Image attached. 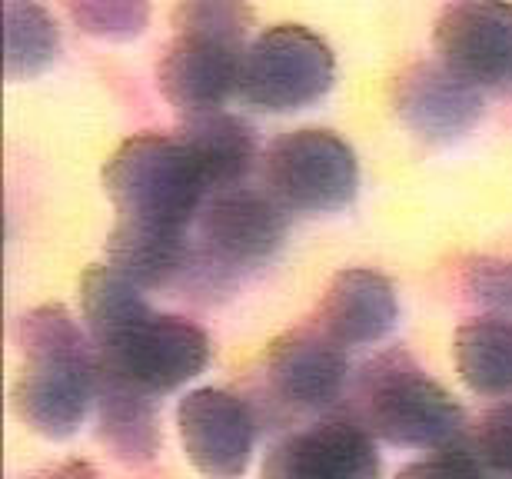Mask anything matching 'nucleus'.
Masks as SVG:
<instances>
[{
    "instance_id": "9b49d317",
    "label": "nucleus",
    "mask_w": 512,
    "mask_h": 479,
    "mask_svg": "<svg viewBox=\"0 0 512 479\" xmlns=\"http://www.w3.org/2000/svg\"><path fill=\"white\" fill-rule=\"evenodd\" d=\"M393 104L399 120L426 144L463 140L483 120V94L443 60L413 64L396 77Z\"/></svg>"
},
{
    "instance_id": "a878e982",
    "label": "nucleus",
    "mask_w": 512,
    "mask_h": 479,
    "mask_svg": "<svg viewBox=\"0 0 512 479\" xmlns=\"http://www.w3.org/2000/svg\"><path fill=\"white\" fill-rule=\"evenodd\" d=\"M34 479H97V473L90 470L87 463H60V466H54V470L40 473Z\"/></svg>"
},
{
    "instance_id": "412c9836",
    "label": "nucleus",
    "mask_w": 512,
    "mask_h": 479,
    "mask_svg": "<svg viewBox=\"0 0 512 479\" xmlns=\"http://www.w3.org/2000/svg\"><path fill=\"white\" fill-rule=\"evenodd\" d=\"M250 27V0H177L173 7V30L183 37H210L223 44L250 47Z\"/></svg>"
},
{
    "instance_id": "393cba45",
    "label": "nucleus",
    "mask_w": 512,
    "mask_h": 479,
    "mask_svg": "<svg viewBox=\"0 0 512 479\" xmlns=\"http://www.w3.org/2000/svg\"><path fill=\"white\" fill-rule=\"evenodd\" d=\"M466 290L496 313H512V260H476L466 270Z\"/></svg>"
},
{
    "instance_id": "ddd939ff",
    "label": "nucleus",
    "mask_w": 512,
    "mask_h": 479,
    "mask_svg": "<svg viewBox=\"0 0 512 479\" xmlns=\"http://www.w3.org/2000/svg\"><path fill=\"white\" fill-rule=\"evenodd\" d=\"M346 373L343 346L323 330H290L266 346V380L273 393L300 410H320L340 400Z\"/></svg>"
},
{
    "instance_id": "39448f33",
    "label": "nucleus",
    "mask_w": 512,
    "mask_h": 479,
    "mask_svg": "<svg viewBox=\"0 0 512 479\" xmlns=\"http://www.w3.org/2000/svg\"><path fill=\"white\" fill-rule=\"evenodd\" d=\"M263 187L290 213H336L356 200L360 163L333 130H290L266 147Z\"/></svg>"
},
{
    "instance_id": "f3484780",
    "label": "nucleus",
    "mask_w": 512,
    "mask_h": 479,
    "mask_svg": "<svg viewBox=\"0 0 512 479\" xmlns=\"http://www.w3.org/2000/svg\"><path fill=\"white\" fill-rule=\"evenodd\" d=\"M177 137L197 157L203 177L213 190H227L247 180L256 160V137L253 127L227 110H207V114H190L177 127Z\"/></svg>"
},
{
    "instance_id": "f8f14e48",
    "label": "nucleus",
    "mask_w": 512,
    "mask_h": 479,
    "mask_svg": "<svg viewBox=\"0 0 512 479\" xmlns=\"http://www.w3.org/2000/svg\"><path fill=\"white\" fill-rule=\"evenodd\" d=\"M243 54L247 47L177 34L157 67L160 94L187 117L223 110L230 97H240Z\"/></svg>"
},
{
    "instance_id": "4be33fe9",
    "label": "nucleus",
    "mask_w": 512,
    "mask_h": 479,
    "mask_svg": "<svg viewBox=\"0 0 512 479\" xmlns=\"http://www.w3.org/2000/svg\"><path fill=\"white\" fill-rule=\"evenodd\" d=\"M67 17L90 37L133 40L150 24V0H60Z\"/></svg>"
},
{
    "instance_id": "f257e3e1",
    "label": "nucleus",
    "mask_w": 512,
    "mask_h": 479,
    "mask_svg": "<svg viewBox=\"0 0 512 479\" xmlns=\"http://www.w3.org/2000/svg\"><path fill=\"white\" fill-rule=\"evenodd\" d=\"M24 370L14 383V410L47 440H67L97 403V346L60 307L30 310L20 320Z\"/></svg>"
},
{
    "instance_id": "dca6fc26",
    "label": "nucleus",
    "mask_w": 512,
    "mask_h": 479,
    "mask_svg": "<svg viewBox=\"0 0 512 479\" xmlns=\"http://www.w3.org/2000/svg\"><path fill=\"white\" fill-rule=\"evenodd\" d=\"M187 260V227L117 217V227L107 237V263L143 290L167 287L187 270Z\"/></svg>"
},
{
    "instance_id": "1a4fd4ad",
    "label": "nucleus",
    "mask_w": 512,
    "mask_h": 479,
    "mask_svg": "<svg viewBox=\"0 0 512 479\" xmlns=\"http://www.w3.org/2000/svg\"><path fill=\"white\" fill-rule=\"evenodd\" d=\"M177 430L187 460L207 479H240L247 473L256 420L237 393L203 386L180 400Z\"/></svg>"
},
{
    "instance_id": "7ed1b4c3",
    "label": "nucleus",
    "mask_w": 512,
    "mask_h": 479,
    "mask_svg": "<svg viewBox=\"0 0 512 479\" xmlns=\"http://www.w3.org/2000/svg\"><path fill=\"white\" fill-rule=\"evenodd\" d=\"M360 400L363 423L389 446L436 453L463 443L466 436L463 406L406 353H383L366 363Z\"/></svg>"
},
{
    "instance_id": "a211bd4d",
    "label": "nucleus",
    "mask_w": 512,
    "mask_h": 479,
    "mask_svg": "<svg viewBox=\"0 0 512 479\" xmlns=\"http://www.w3.org/2000/svg\"><path fill=\"white\" fill-rule=\"evenodd\" d=\"M456 370L479 396H506L512 390V320L486 313L463 323L453 340Z\"/></svg>"
},
{
    "instance_id": "bb28decb",
    "label": "nucleus",
    "mask_w": 512,
    "mask_h": 479,
    "mask_svg": "<svg viewBox=\"0 0 512 479\" xmlns=\"http://www.w3.org/2000/svg\"><path fill=\"white\" fill-rule=\"evenodd\" d=\"M486 479H493V476H486ZM503 479H512V476H503Z\"/></svg>"
},
{
    "instance_id": "0eeeda50",
    "label": "nucleus",
    "mask_w": 512,
    "mask_h": 479,
    "mask_svg": "<svg viewBox=\"0 0 512 479\" xmlns=\"http://www.w3.org/2000/svg\"><path fill=\"white\" fill-rule=\"evenodd\" d=\"M290 210L270 190L237 187L213 190L203 210L197 213L200 247L210 263L223 270L260 267L283 247Z\"/></svg>"
},
{
    "instance_id": "f03ea898",
    "label": "nucleus",
    "mask_w": 512,
    "mask_h": 479,
    "mask_svg": "<svg viewBox=\"0 0 512 479\" xmlns=\"http://www.w3.org/2000/svg\"><path fill=\"white\" fill-rule=\"evenodd\" d=\"M104 190L117 217L190 227L210 197L197 157L177 134L124 140L104 163Z\"/></svg>"
},
{
    "instance_id": "aec40b11",
    "label": "nucleus",
    "mask_w": 512,
    "mask_h": 479,
    "mask_svg": "<svg viewBox=\"0 0 512 479\" xmlns=\"http://www.w3.org/2000/svg\"><path fill=\"white\" fill-rule=\"evenodd\" d=\"M60 54V27L37 0H7L4 67L10 80H34Z\"/></svg>"
},
{
    "instance_id": "20e7f679",
    "label": "nucleus",
    "mask_w": 512,
    "mask_h": 479,
    "mask_svg": "<svg viewBox=\"0 0 512 479\" xmlns=\"http://www.w3.org/2000/svg\"><path fill=\"white\" fill-rule=\"evenodd\" d=\"M336 57L303 24L266 27L243 54L240 100L263 114H293L330 94Z\"/></svg>"
},
{
    "instance_id": "4468645a",
    "label": "nucleus",
    "mask_w": 512,
    "mask_h": 479,
    "mask_svg": "<svg viewBox=\"0 0 512 479\" xmlns=\"http://www.w3.org/2000/svg\"><path fill=\"white\" fill-rule=\"evenodd\" d=\"M399 320L396 290L383 273L340 270L320 300V330L340 346L380 343Z\"/></svg>"
},
{
    "instance_id": "9d476101",
    "label": "nucleus",
    "mask_w": 512,
    "mask_h": 479,
    "mask_svg": "<svg viewBox=\"0 0 512 479\" xmlns=\"http://www.w3.org/2000/svg\"><path fill=\"white\" fill-rule=\"evenodd\" d=\"M263 479H380V450L366 423L330 416L276 443Z\"/></svg>"
},
{
    "instance_id": "423d86ee",
    "label": "nucleus",
    "mask_w": 512,
    "mask_h": 479,
    "mask_svg": "<svg viewBox=\"0 0 512 479\" xmlns=\"http://www.w3.org/2000/svg\"><path fill=\"white\" fill-rule=\"evenodd\" d=\"M97 363L150 396L180 390L210 363V336L173 313H147L114 340L97 346Z\"/></svg>"
},
{
    "instance_id": "6e6552de",
    "label": "nucleus",
    "mask_w": 512,
    "mask_h": 479,
    "mask_svg": "<svg viewBox=\"0 0 512 479\" xmlns=\"http://www.w3.org/2000/svg\"><path fill=\"white\" fill-rule=\"evenodd\" d=\"M439 60L476 87L512 84V4L456 0L436 20Z\"/></svg>"
},
{
    "instance_id": "b1692460",
    "label": "nucleus",
    "mask_w": 512,
    "mask_h": 479,
    "mask_svg": "<svg viewBox=\"0 0 512 479\" xmlns=\"http://www.w3.org/2000/svg\"><path fill=\"white\" fill-rule=\"evenodd\" d=\"M489 470L476 460L473 446L466 440L446 450L429 453L426 460H416L399 470L396 479H486Z\"/></svg>"
},
{
    "instance_id": "2eb2a0df",
    "label": "nucleus",
    "mask_w": 512,
    "mask_h": 479,
    "mask_svg": "<svg viewBox=\"0 0 512 479\" xmlns=\"http://www.w3.org/2000/svg\"><path fill=\"white\" fill-rule=\"evenodd\" d=\"M97 436L114 460L140 466L160 450V426L153 396L107 373L97 363Z\"/></svg>"
},
{
    "instance_id": "6ab92c4d",
    "label": "nucleus",
    "mask_w": 512,
    "mask_h": 479,
    "mask_svg": "<svg viewBox=\"0 0 512 479\" xmlns=\"http://www.w3.org/2000/svg\"><path fill=\"white\" fill-rule=\"evenodd\" d=\"M140 290L143 287L127 280L110 263L84 270V277H80V313H84L87 330L94 336V346L114 340V336L147 317L150 307Z\"/></svg>"
},
{
    "instance_id": "5701e85b",
    "label": "nucleus",
    "mask_w": 512,
    "mask_h": 479,
    "mask_svg": "<svg viewBox=\"0 0 512 479\" xmlns=\"http://www.w3.org/2000/svg\"><path fill=\"white\" fill-rule=\"evenodd\" d=\"M469 446L489 473L512 476V403H499L483 413L469 436Z\"/></svg>"
}]
</instances>
